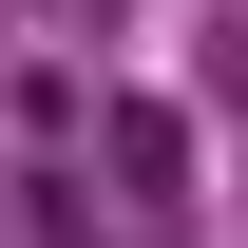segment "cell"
<instances>
[{
	"mask_svg": "<svg viewBox=\"0 0 248 248\" xmlns=\"http://www.w3.org/2000/svg\"><path fill=\"white\" fill-rule=\"evenodd\" d=\"M115 172H134V210H191V115H172V95H115Z\"/></svg>",
	"mask_w": 248,
	"mask_h": 248,
	"instance_id": "6da1fadb",
	"label": "cell"
}]
</instances>
